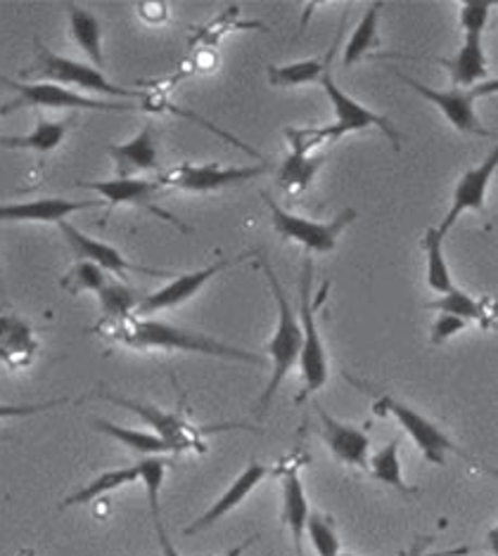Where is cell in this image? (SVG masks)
<instances>
[{
  "instance_id": "cell-33",
  "label": "cell",
  "mask_w": 498,
  "mask_h": 556,
  "mask_svg": "<svg viewBox=\"0 0 498 556\" xmlns=\"http://www.w3.org/2000/svg\"><path fill=\"white\" fill-rule=\"evenodd\" d=\"M269 84L275 88H295L304 84H316L321 81L323 74V58H311L301 60L295 64H285V67H269Z\"/></svg>"
},
{
  "instance_id": "cell-27",
  "label": "cell",
  "mask_w": 498,
  "mask_h": 556,
  "mask_svg": "<svg viewBox=\"0 0 498 556\" xmlns=\"http://www.w3.org/2000/svg\"><path fill=\"white\" fill-rule=\"evenodd\" d=\"M64 136H67V124L64 122H41L26 136H0V148L48 154L60 148Z\"/></svg>"
},
{
  "instance_id": "cell-1",
  "label": "cell",
  "mask_w": 498,
  "mask_h": 556,
  "mask_svg": "<svg viewBox=\"0 0 498 556\" xmlns=\"http://www.w3.org/2000/svg\"><path fill=\"white\" fill-rule=\"evenodd\" d=\"M94 332L100 334L104 341L120 343V346L138 349V351H148V349L186 351V353L221 357V361H238V363H252V365L264 363V357L261 355L233 346V343H226L202 332H195V329H186L164 320H152V317H140V315H128V317H122V320H102L94 327Z\"/></svg>"
},
{
  "instance_id": "cell-18",
  "label": "cell",
  "mask_w": 498,
  "mask_h": 556,
  "mask_svg": "<svg viewBox=\"0 0 498 556\" xmlns=\"http://www.w3.org/2000/svg\"><path fill=\"white\" fill-rule=\"evenodd\" d=\"M38 353L36 329L20 315L0 313V365L8 369H24Z\"/></svg>"
},
{
  "instance_id": "cell-39",
  "label": "cell",
  "mask_w": 498,
  "mask_h": 556,
  "mask_svg": "<svg viewBox=\"0 0 498 556\" xmlns=\"http://www.w3.org/2000/svg\"><path fill=\"white\" fill-rule=\"evenodd\" d=\"M468 327L465 320H461V317L456 315H449V313H441L435 325H432V334H429V341L435 343V346H439V343L449 341L451 337H456L458 332H463V329Z\"/></svg>"
},
{
  "instance_id": "cell-8",
  "label": "cell",
  "mask_w": 498,
  "mask_h": 556,
  "mask_svg": "<svg viewBox=\"0 0 498 556\" xmlns=\"http://www.w3.org/2000/svg\"><path fill=\"white\" fill-rule=\"evenodd\" d=\"M261 197H264V204L271 208L275 232H278L285 242H299L309 251H316V254H331V251H335L339 235L345 232L347 225L357 220V211L345 208L343 214H337L333 220L316 223L295 214H287V211L266 192Z\"/></svg>"
},
{
  "instance_id": "cell-4",
  "label": "cell",
  "mask_w": 498,
  "mask_h": 556,
  "mask_svg": "<svg viewBox=\"0 0 498 556\" xmlns=\"http://www.w3.org/2000/svg\"><path fill=\"white\" fill-rule=\"evenodd\" d=\"M24 74H34L41 78V81L58 84L62 88L74 86L78 90L102 92V96H110L116 100H148L146 92L130 90L120 84L108 81L104 74L96 67H88V64L55 55V52H50L41 41H38V38H36V64Z\"/></svg>"
},
{
  "instance_id": "cell-5",
  "label": "cell",
  "mask_w": 498,
  "mask_h": 556,
  "mask_svg": "<svg viewBox=\"0 0 498 556\" xmlns=\"http://www.w3.org/2000/svg\"><path fill=\"white\" fill-rule=\"evenodd\" d=\"M339 38H343V29L337 31L335 41L331 46V50L325 52L323 58V74H321V86L325 90L327 100L333 102V110H335V128L339 138L347 136V134H353V130H365V128H379L383 134L389 138V142L395 144V150H401V136L399 130L391 126V122L387 116L383 114H375L371 112L369 108H363L361 102L353 100L351 96H347V92L339 88L335 84V76H333V70H335V55H337V48H339Z\"/></svg>"
},
{
  "instance_id": "cell-7",
  "label": "cell",
  "mask_w": 498,
  "mask_h": 556,
  "mask_svg": "<svg viewBox=\"0 0 498 556\" xmlns=\"http://www.w3.org/2000/svg\"><path fill=\"white\" fill-rule=\"evenodd\" d=\"M403 84H409L418 96H423L427 102L435 104L447 116V122L456 128L461 130V134H470V136H494L489 128H484L482 122L477 118L475 112V102L484 96H489V92L498 90V81H484L477 84L473 88H449V90H435L429 88L421 81H415V78L406 76L403 72H395Z\"/></svg>"
},
{
  "instance_id": "cell-28",
  "label": "cell",
  "mask_w": 498,
  "mask_h": 556,
  "mask_svg": "<svg viewBox=\"0 0 498 556\" xmlns=\"http://www.w3.org/2000/svg\"><path fill=\"white\" fill-rule=\"evenodd\" d=\"M421 244L427 258V287L435 291V294H447L456 285L449 273V263L444 258V235L437 228H427Z\"/></svg>"
},
{
  "instance_id": "cell-12",
  "label": "cell",
  "mask_w": 498,
  "mask_h": 556,
  "mask_svg": "<svg viewBox=\"0 0 498 556\" xmlns=\"http://www.w3.org/2000/svg\"><path fill=\"white\" fill-rule=\"evenodd\" d=\"M102 399L112 401L114 405H122L130 409L134 415H138L142 421H148L160 439H164L169 445L176 447V453H188V450L204 453L207 450L202 445L207 429L192 427V424L186 417H180L178 413H164V409H160L157 405L128 401V399H122V395H112V393H102Z\"/></svg>"
},
{
  "instance_id": "cell-3",
  "label": "cell",
  "mask_w": 498,
  "mask_h": 556,
  "mask_svg": "<svg viewBox=\"0 0 498 556\" xmlns=\"http://www.w3.org/2000/svg\"><path fill=\"white\" fill-rule=\"evenodd\" d=\"M311 287H313V261H311V256H307L304 266H301V280H299V315H301L299 369H301V381H304V389H301L297 401L321 391L327 383V375H331V367H327L325 343L321 339L319 325H316V308H319V303L325 299V291L319 301H311Z\"/></svg>"
},
{
  "instance_id": "cell-11",
  "label": "cell",
  "mask_w": 498,
  "mask_h": 556,
  "mask_svg": "<svg viewBox=\"0 0 498 556\" xmlns=\"http://www.w3.org/2000/svg\"><path fill=\"white\" fill-rule=\"evenodd\" d=\"M78 188L94 190L100 194L104 206L116 208V206H138L146 208L148 214L157 216L164 223H172L180 232H190V228L183 220H178L172 211L162 208L157 204V197L164 190L157 180H142V178H110V180H90V182H78Z\"/></svg>"
},
{
  "instance_id": "cell-20",
  "label": "cell",
  "mask_w": 498,
  "mask_h": 556,
  "mask_svg": "<svg viewBox=\"0 0 498 556\" xmlns=\"http://www.w3.org/2000/svg\"><path fill=\"white\" fill-rule=\"evenodd\" d=\"M269 476V469L264 467V465H259V462H252V465H249L238 479L233 481V485L226 490L224 495H221L212 507H209L198 521H192L188 528H186V535H195V533H200V531H204V528H209V526H214L216 521H221L224 519L226 514H231L235 507L238 505H242V502L252 495V490L264 481Z\"/></svg>"
},
{
  "instance_id": "cell-34",
  "label": "cell",
  "mask_w": 498,
  "mask_h": 556,
  "mask_svg": "<svg viewBox=\"0 0 498 556\" xmlns=\"http://www.w3.org/2000/svg\"><path fill=\"white\" fill-rule=\"evenodd\" d=\"M138 467H140V483L146 485V493H148L152 523L162 521L160 493H162V483H164L169 459L166 457H146L142 462H138Z\"/></svg>"
},
{
  "instance_id": "cell-32",
  "label": "cell",
  "mask_w": 498,
  "mask_h": 556,
  "mask_svg": "<svg viewBox=\"0 0 498 556\" xmlns=\"http://www.w3.org/2000/svg\"><path fill=\"white\" fill-rule=\"evenodd\" d=\"M379 8H383V3H371L369 12H365L361 22L357 24V29H353L349 43L345 48V58H343L345 67H353V64L361 62L365 55H369V50L377 48Z\"/></svg>"
},
{
  "instance_id": "cell-15",
  "label": "cell",
  "mask_w": 498,
  "mask_h": 556,
  "mask_svg": "<svg viewBox=\"0 0 498 556\" xmlns=\"http://www.w3.org/2000/svg\"><path fill=\"white\" fill-rule=\"evenodd\" d=\"M496 166H498V148H494L480 166L468 168L465 174L461 176V180L456 182L453 202H451L449 214L437 228L444 237H447V232L453 228V223L461 218L465 211H482L484 208V200H487V188H489V182L496 174Z\"/></svg>"
},
{
  "instance_id": "cell-36",
  "label": "cell",
  "mask_w": 498,
  "mask_h": 556,
  "mask_svg": "<svg viewBox=\"0 0 498 556\" xmlns=\"http://www.w3.org/2000/svg\"><path fill=\"white\" fill-rule=\"evenodd\" d=\"M307 535L311 540L313 549L319 556H337L339 554V538L333 528V521L327 516L311 511L307 521Z\"/></svg>"
},
{
  "instance_id": "cell-23",
  "label": "cell",
  "mask_w": 498,
  "mask_h": 556,
  "mask_svg": "<svg viewBox=\"0 0 498 556\" xmlns=\"http://www.w3.org/2000/svg\"><path fill=\"white\" fill-rule=\"evenodd\" d=\"M94 429L100 433L110 435L116 443L126 445L134 453H140L146 457H164V455H176V447L169 445L164 439H160L154 431H138V429H128L122 427V424L108 421L102 417H94Z\"/></svg>"
},
{
  "instance_id": "cell-6",
  "label": "cell",
  "mask_w": 498,
  "mask_h": 556,
  "mask_svg": "<svg viewBox=\"0 0 498 556\" xmlns=\"http://www.w3.org/2000/svg\"><path fill=\"white\" fill-rule=\"evenodd\" d=\"M0 84H5L17 92V98L0 108V114H10L20 108H38V110H90V112H134V102H102L96 98H86L72 88H62L58 84L34 81L20 84L15 78L0 74Z\"/></svg>"
},
{
  "instance_id": "cell-37",
  "label": "cell",
  "mask_w": 498,
  "mask_h": 556,
  "mask_svg": "<svg viewBox=\"0 0 498 556\" xmlns=\"http://www.w3.org/2000/svg\"><path fill=\"white\" fill-rule=\"evenodd\" d=\"M491 3L489 0H468L461 8V26L465 36H482L489 24Z\"/></svg>"
},
{
  "instance_id": "cell-30",
  "label": "cell",
  "mask_w": 498,
  "mask_h": 556,
  "mask_svg": "<svg viewBox=\"0 0 498 556\" xmlns=\"http://www.w3.org/2000/svg\"><path fill=\"white\" fill-rule=\"evenodd\" d=\"M369 469H371L375 481L397 488L399 493H403V495H415L418 493V488H413V485L403 481L399 441L397 439H391L385 447H379L373 457H369Z\"/></svg>"
},
{
  "instance_id": "cell-31",
  "label": "cell",
  "mask_w": 498,
  "mask_h": 556,
  "mask_svg": "<svg viewBox=\"0 0 498 556\" xmlns=\"http://www.w3.org/2000/svg\"><path fill=\"white\" fill-rule=\"evenodd\" d=\"M98 299L104 320H122V317L136 315L142 294H138V289L124 285V280H108L98 291Z\"/></svg>"
},
{
  "instance_id": "cell-14",
  "label": "cell",
  "mask_w": 498,
  "mask_h": 556,
  "mask_svg": "<svg viewBox=\"0 0 498 556\" xmlns=\"http://www.w3.org/2000/svg\"><path fill=\"white\" fill-rule=\"evenodd\" d=\"M249 256H252V254H245V256H238V258H221V261L212 263V266H209V268L195 270V273L174 275L172 280H169L166 287H162L160 291H154V294L142 296L136 315L146 317V315H152L157 311H169V308H174V306H180V303L190 301L195 294H198V291H202V287L209 280H214V277L221 270H228L231 266H238V263H242Z\"/></svg>"
},
{
  "instance_id": "cell-19",
  "label": "cell",
  "mask_w": 498,
  "mask_h": 556,
  "mask_svg": "<svg viewBox=\"0 0 498 556\" xmlns=\"http://www.w3.org/2000/svg\"><path fill=\"white\" fill-rule=\"evenodd\" d=\"M108 152L114 162L116 178H136V174H142V170H160L152 124L142 126L140 134L128 142L110 144Z\"/></svg>"
},
{
  "instance_id": "cell-38",
  "label": "cell",
  "mask_w": 498,
  "mask_h": 556,
  "mask_svg": "<svg viewBox=\"0 0 498 556\" xmlns=\"http://www.w3.org/2000/svg\"><path fill=\"white\" fill-rule=\"evenodd\" d=\"M64 403H70V399H58V401H48V403H24V405L0 403V421H3V419H24V417L41 415V413H46V409L60 407Z\"/></svg>"
},
{
  "instance_id": "cell-35",
  "label": "cell",
  "mask_w": 498,
  "mask_h": 556,
  "mask_svg": "<svg viewBox=\"0 0 498 556\" xmlns=\"http://www.w3.org/2000/svg\"><path fill=\"white\" fill-rule=\"evenodd\" d=\"M110 277L104 270H100L96 263L90 261H78L76 266L62 277V287L70 291V294H82V291H98L104 287Z\"/></svg>"
},
{
  "instance_id": "cell-26",
  "label": "cell",
  "mask_w": 498,
  "mask_h": 556,
  "mask_svg": "<svg viewBox=\"0 0 498 556\" xmlns=\"http://www.w3.org/2000/svg\"><path fill=\"white\" fill-rule=\"evenodd\" d=\"M325 164V156H309L301 152H292L287 154V159L281 166L278 174V185L290 194V197H299L304 190H309V185L316 178L319 170Z\"/></svg>"
},
{
  "instance_id": "cell-42",
  "label": "cell",
  "mask_w": 498,
  "mask_h": 556,
  "mask_svg": "<svg viewBox=\"0 0 498 556\" xmlns=\"http://www.w3.org/2000/svg\"><path fill=\"white\" fill-rule=\"evenodd\" d=\"M337 556H357V554H343V552H339ZM399 556H406V554H399Z\"/></svg>"
},
{
  "instance_id": "cell-24",
  "label": "cell",
  "mask_w": 498,
  "mask_h": 556,
  "mask_svg": "<svg viewBox=\"0 0 498 556\" xmlns=\"http://www.w3.org/2000/svg\"><path fill=\"white\" fill-rule=\"evenodd\" d=\"M130 483H140V467L130 465V467H122V469H112L100 473L98 479L90 481L88 485H84L82 490H76L74 495H70L67 500L62 502V507H74V505H90V502L100 500L102 495H110L114 490H120L124 485Z\"/></svg>"
},
{
  "instance_id": "cell-2",
  "label": "cell",
  "mask_w": 498,
  "mask_h": 556,
  "mask_svg": "<svg viewBox=\"0 0 498 556\" xmlns=\"http://www.w3.org/2000/svg\"><path fill=\"white\" fill-rule=\"evenodd\" d=\"M261 263H264V273L271 282L273 289V296L275 303H278V323H275V332L269 341V357H271V379L266 383L264 393L259 395V407L257 413L264 415L271 401L275 399V393H278L281 383L285 381V377L292 372V367L299 363V353H301V325L297 320V315L290 306V301H287L285 291L281 287V280L275 277L271 263L261 256Z\"/></svg>"
},
{
  "instance_id": "cell-40",
  "label": "cell",
  "mask_w": 498,
  "mask_h": 556,
  "mask_svg": "<svg viewBox=\"0 0 498 556\" xmlns=\"http://www.w3.org/2000/svg\"><path fill=\"white\" fill-rule=\"evenodd\" d=\"M154 531H157V540H160L162 547V556H180V552L176 549V545L172 542V538L166 535V528L162 521H154Z\"/></svg>"
},
{
  "instance_id": "cell-41",
  "label": "cell",
  "mask_w": 498,
  "mask_h": 556,
  "mask_svg": "<svg viewBox=\"0 0 498 556\" xmlns=\"http://www.w3.org/2000/svg\"><path fill=\"white\" fill-rule=\"evenodd\" d=\"M406 556H423V545H415Z\"/></svg>"
},
{
  "instance_id": "cell-29",
  "label": "cell",
  "mask_w": 498,
  "mask_h": 556,
  "mask_svg": "<svg viewBox=\"0 0 498 556\" xmlns=\"http://www.w3.org/2000/svg\"><path fill=\"white\" fill-rule=\"evenodd\" d=\"M70 26L78 48H82L90 58V62L96 64V70H100L104 64V55H102V29H100L98 17L84 8L70 5Z\"/></svg>"
},
{
  "instance_id": "cell-22",
  "label": "cell",
  "mask_w": 498,
  "mask_h": 556,
  "mask_svg": "<svg viewBox=\"0 0 498 556\" xmlns=\"http://www.w3.org/2000/svg\"><path fill=\"white\" fill-rule=\"evenodd\" d=\"M444 67L449 70L453 88H473L482 78L489 76V62L484 55L482 36H465V41L451 60H441Z\"/></svg>"
},
{
  "instance_id": "cell-17",
  "label": "cell",
  "mask_w": 498,
  "mask_h": 556,
  "mask_svg": "<svg viewBox=\"0 0 498 556\" xmlns=\"http://www.w3.org/2000/svg\"><path fill=\"white\" fill-rule=\"evenodd\" d=\"M102 200H84L72 202L62 197H46V200L22 202V204H0V223H62L76 211L100 208Z\"/></svg>"
},
{
  "instance_id": "cell-10",
  "label": "cell",
  "mask_w": 498,
  "mask_h": 556,
  "mask_svg": "<svg viewBox=\"0 0 498 556\" xmlns=\"http://www.w3.org/2000/svg\"><path fill=\"white\" fill-rule=\"evenodd\" d=\"M271 168L269 162H259L254 166H221V164H178L157 176L162 188L186 190V192H216L233 188L247 180L264 176Z\"/></svg>"
},
{
  "instance_id": "cell-21",
  "label": "cell",
  "mask_w": 498,
  "mask_h": 556,
  "mask_svg": "<svg viewBox=\"0 0 498 556\" xmlns=\"http://www.w3.org/2000/svg\"><path fill=\"white\" fill-rule=\"evenodd\" d=\"M309 500L301 485L297 469L285 471L283 476V523L290 528L292 545L297 556H304V533L309 521Z\"/></svg>"
},
{
  "instance_id": "cell-13",
  "label": "cell",
  "mask_w": 498,
  "mask_h": 556,
  "mask_svg": "<svg viewBox=\"0 0 498 556\" xmlns=\"http://www.w3.org/2000/svg\"><path fill=\"white\" fill-rule=\"evenodd\" d=\"M60 232L64 235V240L70 242V247L74 249V254L78 261H90L96 263V266L104 273H114L120 280L128 273H140V275H152V277H166V280H172L174 273L169 270H157V268H148V266H138V263L128 261L120 249H114L104 242L94 240V237L84 235L82 230L72 225L70 220H62L60 223Z\"/></svg>"
},
{
  "instance_id": "cell-43",
  "label": "cell",
  "mask_w": 498,
  "mask_h": 556,
  "mask_svg": "<svg viewBox=\"0 0 498 556\" xmlns=\"http://www.w3.org/2000/svg\"><path fill=\"white\" fill-rule=\"evenodd\" d=\"M3 441H10V435H0V443H3Z\"/></svg>"
},
{
  "instance_id": "cell-25",
  "label": "cell",
  "mask_w": 498,
  "mask_h": 556,
  "mask_svg": "<svg viewBox=\"0 0 498 556\" xmlns=\"http://www.w3.org/2000/svg\"><path fill=\"white\" fill-rule=\"evenodd\" d=\"M491 301H475L470 294H465L463 289L453 287L447 294H441L439 299L429 301L427 308H435L441 313H449L461 317L465 323H480L482 327H489L494 320V311L489 306Z\"/></svg>"
},
{
  "instance_id": "cell-9",
  "label": "cell",
  "mask_w": 498,
  "mask_h": 556,
  "mask_svg": "<svg viewBox=\"0 0 498 556\" xmlns=\"http://www.w3.org/2000/svg\"><path fill=\"white\" fill-rule=\"evenodd\" d=\"M373 409L377 415L395 417L403 427V431L411 435L413 443L421 447V453L425 455L429 465H439V467L447 465V453H456V455L465 457L470 465H477V459H473L465 453V450H461L456 443H451L449 435L444 433L435 421H429L425 415L418 413V409L399 403L397 399H391V395H379V399L373 405Z\"/></svg>"
},
{
  "instance_id": "cell-16",
  "label": "cell",
  "mask_w": 498,
  "mask_h": 556,
  "mask_svg": "<svg viewBox=\"0 0 498 556\" xmlns=\"http://www.w3.org/2000/svg\"><path fill=\"white\" fill-rule=\"evenodd\" d=\"M316 413L323 424L321 429L323 441L333 450V455L349 467H361V469L369 467V457H371L369 433L335 419L331 413H325L319 403H316Z\"/></svg>"
}]
</instances>
